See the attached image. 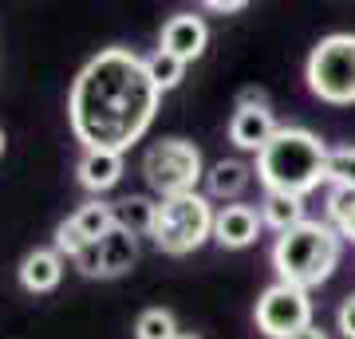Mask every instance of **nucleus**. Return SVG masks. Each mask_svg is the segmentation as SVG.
Instances as JSON below:
<instances>
[{"label": "nucleus", "instance_id": "nucleus-1", "mask_svg": "<svg viewBox=\"0 0 355 339\" xmlns=\"http://www.w3.org/2000/svg\"><path fill=\"white\" fill-rule=\"evenodd\" d=\"M162 91L130 48H103L83 63L67 95V123L83 150H130L150 130Z\"/></svg>", "mask_w": 355, "mask_h": 339}, {"label": "nucleus", "instance_id": "nucleus-2", "mask_svg": "<svg viewBox=\"0 0 355 339\" xmlns=\"http://www.w3.org/2000/svg\"><path fill=\"white\" fill-rule=\"evenodd\" d=\"M328 158L331 150L304 130V126H280L277 139L257 154V177L265 193H288L308 198L320 182H328Z\"/></svg>", "mask_w": 355, "mask_h": 339}, {"label": "nucleus", "instance_id": "nucleus-3", "mask_svg": "<svg viewBox=\"0 0 355 339\" xmlns=\"http://www.w3.org/2000/svg\"><path fill=\"white\" fill-rule=\"evenodd\" d=\"M340 245L343 237L336 233V225H324V221H304V225L280 233L272 245V268H277L280 284L304 292L324 284L340 264Z\"/></svg>", "mask_w": 355, "mask_h": 339}, {"label": "nucleus", "instance_id": "nucleus-4", "mask_svg": "<svg viewBox=\"0 0 355 339\" xmlns=\"http://www.w3.org/2000/svg\"><path fill=\"white\" fill-rule=\"evenodd\" d=\"M217 209L209 205L205 193H182V198L158 201V217H154V249L166 257H190L214 237Z\"/></svg>", "mask_w": 355, "mask_h": 339}, {"label": "nucleus", "instance_id": "nucleus-5", "mask_svg": "<svg viewBox=\"0 0 355 339\" xmlns=\"http://www.w3.org/2000/svg\"><path fill=\"white\" fill-rule=\"evenodd\" d=\"M308 91L320 103L331 107H352L355 103V36L352 32H336L324 36L308 55L304 67Z\"/></svg>", "mask_w": 355, "mask_h": 339}, {"label": "nucleus", "instance_id": "nucleus-6", "mask_svg": "<svg viewBox=\"0 0 355 339\" xmlns=\"http://www.w3.org/2000/svg\"><path fill=\"white\" fill-rule=\"evenodd\" d=\"M142 177L158 198H182L198 193V182L205 177L202 150L186 139H162L142 154Z\"/></svg>", "mask_w": 355, "mask_h": 339}, {"label": "nucleus", "instance_id": "nucleus-7", "mask_svg": "<svg viewBox=\"0 0 355 339\" xmlns=\"http://www.w3.org/2000/svg\"><path fill=\"white\" fill-rule=\"evenodd\" d=\"M257 331L265 339H292L300 336L304 327H312V300L304 288H292V284H268L257 300Z\"/></svg>", "mask_w": 355, "mask_h": 339}, {"label": "nucleus", "instance_id": "nucleus-8", "mask_svg": "<svg viewBox=\"0 0 355 339\" xmlns=\"http://www.w3.org/2000/svg\"><path fill=\"white\" fill-rule=\"evenodd\" d=\"M139 261V237H130L123 229H114L111 237L95 241L76 257V268L83 277H123L130 264Z\"/></svg>", "mask_w": 355, "mask_h": 339}, {"label": "nucleus", "instance_id": "nucleus-9", "mask_svg": "<svg viewBox=\"0 0 355 339\" xmlns=\"http://www.w3.org/2000/svg\"><path fill=\"white\" fill-rule=\"evenodd\" d=\"M277 119L268 111V103H237V111L229 119V142L237 150H249V154H261L268 142L277 139Z\"/></svg>", "mask_w": 355, "mask_h": 339}, {"label": "nucleus", "instance_id": "nucleus-10", "mask_svg": "<svg viewBox=\"0 0 355 339\" xmlns=\"http://www.w3.org/2000/svg\"><path fill=\"white\" fill-rule=\"evenodd\" d=\"M205 44H209V28H205L202 16H193V12L170 16V20L162 24V36H158V48L170 51V55L182 60V63L202 60Z\"/></svg>", "mask_w": 355, "mask_h": 339}, {"label": "nucleus", "instance_id": "nucleus-11", "mask_svg": "<svg viewBox=\"0 0 355 339\" xmlns=\"http://www.w3.org/2000/svg\"><path fill=\"white\" fill-rule=\"evenodd\" d=\"M261 209L253 205H241V201H233V205H221L217 209V221H214V241L221 249H249L261 233Z\"/></svg>", "mask_w": 355, "mask_h": 339}, {"label": "nucleus", "instance_id": "nucleus-12", "mask_svg": "<svg viewBox=\"0 0 355 339\" xmlns=\"http://www.w3.org/2000/svg\"><path fill=\"white\" fill-rule=\"evenodd\" d=\"M16 277H20V288L32 292V296L55 292L60 280H64V257H60L55 249H32L24 261H20Z\"/></svg>", "mask_w": 355, "mask_h": 339}, {"label": "nucleus", "instance_id": "nucleus-13", "mask_svg": "<svg viewBox=\"0 0 355 339\" xmlns=\"http://www.w3.org/2000/svg\"><path fill=\"white\" fill-rule=\"evenodd\" d=\"M76 174H79V186L83 189L107 193V189L119 186V177H123V154L119 150H83Z\"/></svg>", "mask_w": 355, "mask_h": 339}, {"label": "nucleus", "instance_id": "nucleus-14", "mask_svg": "<svg viewBox=\"0 0 355 339\" xmlns=\"http://www.w3.org/2000/svg\"><path fill=\"white\" fill-rule=\"evenodd\" d=\"M249 177H253V170L241 158H221L205 170V189H209V198H221L233 205V198H241V189L249 186Z\"/></svg>", "mask_w": 355, "mask_h": 339}, {"label": "nucleus", "instance_id": "nucleus-15", "mask_svg": "<svg viewBox=\"0 0 355 339\" xmlns=\"http://www.w3.org/2000/svg\"><path fill=\"white\" fill-rule=\"evenodd\" d=\"M154 217H158V201L130 193V198L114 201V225L130 233V237H150L154 233Z\"/></svg>", "mask_w": 355, "mask_h": 339}, {"label": "nucleus", "instance_id": "nucleus-16", "mask_svg": "<svg viewBox=\"0 0 355 339\" xmlns=\"http://www.w3.org/2000/svg\"><path fill=\"white\" fill-rule=\"evenodd\" d=\"M261 221L277 233H288V229L304 225V198H288V193H265L261 201Z\"/></svg>", "mask_w": 355, "mask_h": 339}, {"label": "nucleus", "instance_id": "nucleus-17", "mask_svg": "<svg viewBox=\"0 0 355 339\" xmlns=\"http://www.w3.org/2000/svg\"><path fill=\"white\" fill-rule=\"evenodd\" d=\"M71 221H76V229L87 237V245L111 237L114 229H119V225H114V205H107V201H99V198L87 201V205H79Z\"/></svg>", "mask_w": 355, "mask_h": 339}, {"label": "nucleus", "instance_id": "nucleus-18", "mask_svg": "<svg viewBox=\"0 0 355 339\" xmlns=\"http://www.w3.org/2000/svg\"><path fill=\"white\" fill-rule=\"evenodd\" d=\"M146 76H150V83L158 91H174L178 83H182V76H186V63L182 60H174V55H170V51H154V55H146Z\"/></svg>", "mask_w": 355, "mask_h": 339}, {"label": "nucleus", "instance_id": "nucleus-19", "mask_svg": "<svg viewBox=\"0 0 355 339\" xmlns=\"http://www.w3.org/2000/svg\"><path fill=\"white\" fill-rule=\"evenodd\" d=\"M178 320L170 308H146L135 324V339H178Z\"/></svg>", "mask_w": 355, "mask_h": 339}, {"label": "nucleus", "instance_id": "nucleus-20", "mask_svg": "<svg viewBox=\"0 0 355 339\" xmlns=\"http://www.w3.org/2000/svg\"><path fill=\"white\" fill-rule=\"evenodd\" d=\"M328 182H331V186L352 189V193H355V146L331 150V158H328Z\"/></svg>", "mask_w": 355, "mask_h": 339}, {"label": "nucleus", "instance_id": "nucleus-21", "mask_svg": "<svg viewBox=\"0 0 355 339\" xmlns=\"http://www.w3.org/2000/svg\"><path fill=\"white\" fill-rule=\"evenodd\" d=\"M83 249H87V237L76 229V221H71V217H67V221H60V225H55V252L76 261Z\"/></svg>", "mask_w": 355, "mask_h": 339}, {"label": "nucleus", "instance_id": "nucleus-22", "mask_svg": "<svg viewBox=\"0 0 355 339\" xmlns=\"http://www.w3.org/2000/svg\"><path fill=\"white\" fill-rule=\"evenodd\" d=\"M352 209H355V193H352V189L331 186V193H328V217H331V221H343Z\"/></svg>", "mask_w": 355, "mask_h": 339}, {"label": "nucleus", "instance_id": "nucleus-23", "mask_svg": "<svg viewBox=\"0 0 355 339\" xmlns=\"http://www.w3.org/2000/svg\"><path fill=\"white\" fill-rule=\"evenodd\" d=\"M336 327H340L343 339H355V292L340 304V312H336Z\"/></svg>", "mask_w": 355, "mask_h": 339}, {"label": "nucleus", "instance_id": "nucleus-24", "mask_svg": "<svg viewBox=\"0 0 355 339\" xmlns=\"http://www.w3.org/2000/svg\"><path fill=\"white\" fill-rule=\"evenodd\" d=\"M205 8H209V12H245L249 0H209Z\"/></svg>", "mask_w": 355, "mask_h": 339}, {"label": "nucleus", "instance_id": "nucleus-25", "mask_svg": "<svg viewBox=\"0 0 355 339\" xmlns=\"http://www.w3.org/2000/svg\"><path fill=\"white\" fill-rule=\"evenodd\" d=\"M336 233H340L343 241H352V245H355V209L343 217V221H336Z\"/></svg>", "mask_w": 355, "mask_h": 339}, {"label": "nucleus", "instance_id": "nucleus-26", "mask_svg": "<svg viewBox=\"0 0 355 339\" xmlns=\"http://www.w3.org/2000/svg\"><path fill=\"white\" fill-rule=\"evenodd\" d=\"M292 339H328V331H324V327H304V331H300V336H292Z\"/></svg>", "mask_w": 355, "mask_h": 339}, {"label": "nucleus", "instance_id": "nucleus-27", "mask_svg": "<svg viewBox=\"0 0 355 339\" xmlns=\"http://www.w3.org/2000/svg\"><path fill=\"white\" fill-rule=\"evenodd\" d=\"M178 339H198V336H190V331H182V336H178Z\"/></svg>", "mask_w": 355, "mask_h": 339}, {"label": "nucleus", "instance_id": "nucleus-28", "mask_svg": "<svg viewBox=\"0 0 355 339\" xmlns=\"http://www.w3.org/2000/svg\"><path fill=\"white\" fill-rule=\"evenodd\" d=\"M0 154H4V130H0Z\"/></svg>", "mask_w": 355, "mask_h": 339}]
</instances>
